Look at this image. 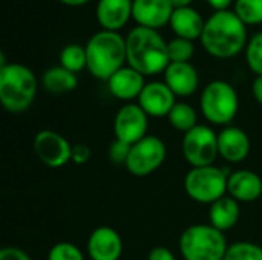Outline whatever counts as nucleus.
<instances>
[{"mask_svg": "<svg viewBox=\"0 0 262 260\" xmlns=\"http://www.w3.org/2000/svg\"><path fill=\"white\" fill-rule=\"evenodd\" d=\"M203 48L215 58L236 57L247 44V25L235 11H215L206 20L201 35Z\"/></svg>", "mask_w": 262, "mask_h": 260, "instance_id": "f257e3e1", "label": "nucleus"}, {"mask_svg": "<svg viewBox=\"0 0 262 260\" xmlns=\"http://www.w3.org/2000/svg\"><path fill=\"white\" fill-rule=\"evenodd\" d=\"M127 64L146 75L164 72L170 64L166 40L157 29L135 26L126 37Z\"/></svg>", "mask_w": 262, "mask_h": 260, "instance_id": "f03ea898", "label": "nucleus"}, {"mask_svg": "<svg viewBox=\"0 0 262 260\" xmlns=\"http://www.w3.org/2000/svg\"><path fill=\"white\" fill-rule=\"evenodd\" d=\"M88 70L98 80H109L127 61L126 38L114 31L94 34L86 44Z\"/></svg>", "mask_w": 262, "mask_h": 260, "instance_id": "7ed1b4c3", "label": "nucleus"}, {"mask_svg": "<svg viewBox=\"0 0 262 260\" xmlns=\"http://www.w3.org/2000/svg\"><path fill=\"white\" fill-rule=\"evenodd\" d=\"M37 97L34 72L20 63L0 66V103L11 113H21L31 107Z\"/></svg>", "mask_w": 262, "mask_h": 260, "instance_id": "20e7f679", "label": "nucleus"}, {"mask_svg": "<svg viewBox=\"0 0 262 260\" xmlns=\"http://www.w3.org/2000/svg\"><path fill=\"white\" fill-rule=\"evenodd\" d=\"M178 245L184 260H224L229 250L223 231L204 224L186 228Z\"/></svg>", "mask_w": 262, "mask_h": 260, "instance_id": "39448f33", "label": "nucleus"}, {"mask_svg": "<svg viewBox=\"0 0 262 260\" xmlns=\"http://www.w3.org/2000/svg\"><path fill=\"white\" fill-rule=\"evenodd\" d=\"M200 107L209 123L227 127L238 115L239 98L230 83L215 80L203 89Z\"/></svg>", "mask_w": 262, "mask_h": 260, "instance_id": "423d86ee", "label": "nucleus"}, {"mask_svg": "<svg viewBox=\"0 0 262 260\" xmlns=\"http://www.w3.org/2000/svg\"><path fill=\"white\" fill-rule=\"evenodd\" d=\"M229 170L216 166L192 167L184 178L187 196L198 204H213L227 193Z\"/></svg>", "mask_w": 262, "mask_h": 260, "instance_id": "0eeeda50", "label": "nucleus"}, {"mask_svg": "<svg viewBox=\"0 0 262 260\" xmlns=\"http://www.w3.org/2000/svg\"><path fill=\"white\" fill-rule=\"evenodd\" d=\"M183 155L192 167L213 166L220 156L218 152V133L209 126L198 124L190 132L184 133L183 138Z\"/></svg>", "mask_w": 262, "mask_h": 260, "instance_id": "6e6552de", "label": "nucleus"}, {"mask_svg": "<svg viewBox=\"0 0 262 260\" xmlns=\"http://www.w3.org/2000/svg\"><path fill=\"white\" fill-rule=\"evenodd\" d=\"M166 144L158 136L147 135L132 146L129 159L124 167L130 175L137 178H144L157 172L166 161Z\"/></svg>", "mask_w": 262, "mask_h": 260, "instance_id": "1a4fd4ad", "label": "nucleus"}, {"mask_svg": "<svg viewBox=\"0 0 262 260\" xmlns=\"http://www.w3.org/2000/svg\"><path fill=\"white\" fill-rule=\"evenodd\" d=\"M32 149L37 158L51 169L63 167L72 159L71 143L61 133L54 130L38 132L34 136Z\"/></svg>", "mask_w": 262, "mask_h": 260, "instance_id": "9d476101", "label": "nucleus"}, {"mask_svg": "<svg viewBox=\"0 0 262 260\" xmlns=\"http://www.w3.org/2000/svg\"><path fill=\"white\" fill-rule=\"evenodd\" d=\"M149 129V115L140 107V104L127 103L121 106L114 120V133L115 139L134 146L147 136Z\"/></svg>", "mask_w": 262, "mask_h": 260, "instance_id": "9b49d317", "label": "nucleus"}, {"mask_svg": "<svg viewBox=\"0 0 262 260\" xmlns=\"http://www.w3.org/2000/svg\"><path fill=\"white\" fill-rule=\"evenodd\" d=\"M175 93L164 81H150L146 83L141 95L138 97L140 107L154 118L169 116L170 110L177 104Z\"/></svg>", "mask_w": 262, "mask_h": 260, "instance_id": "f8f14e48", "label": "nucleus"}, {"mask_svg": "<svg viewBox=\"0 0 262 260\" xmlns=\"http://www.w3.org/2000/svg\"><path fill=\"white\" fill-rule=\"evenodd\" d=\"M123 239L111 227L95 228L88 239V256L91 260H120Z\"/></svg>", "mask_w": 262, "mask_h": 260, "instance_id": "ddd939ff", "label": "nucleus"}, {"mask_svg": "<svg viewBox=\"0 0 262 260\" xmlns=\"http://www.w3.org/2000/svg\"><path fill=\"white\" fill-rule=\"evenodd\" d=\"M173 9L169 0H134L132 17L138 26L158 29L170 23Z\"/></svg>", "mask_w": 262, "mask_h": 260, "instance_id": "4468645a", "label": "nucleus"}, {"mask_svg": "<svg viewBox=\"0 0 262 260\" xmlns=\"http://www.w3.org/2000/svg\"><path fill=\"white\" fill-rule=\"evenodd\" d=\"M252 149L249 135L235 126H227L218 133V152L220 156L232 164L243 162Z\"/></svg>", "mask_w": 262, "mask_h": 260, "instance_id": "2eb2a0df", "label": "nucleus"}, {"mask_svg": "<svg viewBox=\"0 0 262 260\" xmlns=\"http://www.w3.org/2000/svg\"><path fill=\"white\" fill-rule=\"evenodd\" d=\"M144 86H146L144 75L130 66H123L107 80L109 92L115 98L123 101H130L138 98Z\"/></svg>", "mask_w": 262, "mask_h": 260, "instance_id": "dca6fc26", "label": "nucleus"}, {"mask_svg": "<svg viewBox=\"0 0 262 260\" xmlns=\"http://www.w3.org/2000/svg\"><path fill=\"white\" fill-rule=\"evenodd\" d=\"M227 193L238 202H253L262 195L261 176L252 170L230 172L227 179Z\"/></svg>", "mask_w": 262, "mask_h": 260, "instance_id": "f3484780", "label": "nucleus"}, {"mask_svg": "<svg viewBox=\"0 0 262 260\" xmlns=\"http://www.w3.org/2000/svg\"><path fill=\"white\" fill-rule=\"evenodd\" d=\"M132 6L134 0H98L95 15L104 31L117 32L132 17Z\"/></svg>", "mask_w": 262, "mask_h": 260, "instance_id": "a211bd4d", "label": "nucleus"}, {"mask_svg": "<svg viewBox=\"0 0 262 260\" xmlns=\"http://www.w3.org/2000/svg\"><path fill=\"white\" fill-rule=\"evenodd\" d=\"M164 83L177 97H190L198 89L200 77L190 63H170L164 70Z\"/></svg>", "mask_w": 262, "mask_h": 260, "instance_id": "6ab92c4d", "label": "nucleus"}, {"mask_svg": "<svg viewBox=\"0 0 262 260\" xmlns=\"http://www.w3.org/2000/svg\"><path fill=\"white\" fill-rule=\"evenodd\" d=\"M169 25L172 31L177 34V37L193 41L196 38H201L206 20L201 17V14L196 9L186 6V8L173 9Z\"/></svg>", "mask_w": 262, "mask_h": 260, "instance_id": "aec40b11", "label": "nucleus"}, {"mask_svg": "<svg viewBox=\"0 0 262 260\" xmlns=\"http://www.w3.org/2000/svg\"><path fill=\"white\" fill-rule=\"evenodd\" d=\"M239 202L232 196H223L210 205L209 219L210 225L220 231H227L233 228L239 221Z\"/></svg>", "mask_w": 262, "mask_h": 260, "instance_id": "412c9836", "label": "nucleus"}, {"mask_svg": "<svg viewBox=\"0 0 262 260\" xmlns=\"http://www.w3.org/2000/svg\"><path fill=\"white\" fill-rule=\"evenodd\" d=\"M41 84L46 92L60 95L75 90L78 86V80L74 72L64 69L63 66H52L43 74Z\"/></svg>", "mask_w": 262, "mask_h": 260, "instance_id": "4be33fe9", "label": "nucleus"}, {"mask_svg": "<svg viewBox=\"0 0 262 260\" xmlns=\"http://www.w3.org/2000/svg\"><path fill=\"white\" fill-rule=\"evenodd\" d=\"M169 123L180 132H190L198 126V118L195 109L187 103H177L169 113Z\"/></svg>", "mask_w": 262, "mask_h": 260, "instance_id": "5701e85b", "label": "nucleus"}, {"mask_svg": "<svg viewBox=\"0 0 262 260\" xmlns=\"http://www.w3.org/2000/svg\"><path fill=\"white\" fill-rule=\"evenodd\" d=\"M60 66H63L64 69H68L74 74L83 70L88 66L86 48H83L81 44H77V43L64 46L60 52Z\"/></svg>", "mask_w": 262, "mask_h": 260, "instance_id": "b1692460", "label": "nucleus"}, {"mask_svg": "<svg viewBox=\"0 0 262 260\" xmlns=\"http://www.w3.org/2000/svg\"><path fill=\"white\" fill-rule=\"evenodd\" d=\"M233 11L246 25H262V0H235Z\"/></svg>", "mask_w": 262, "mask_h": 260, "instance_id": "393cba45", "label": "nucleus"}, {"mask_svg": "<svg viewBox=\"0 0 262 260\" xmlns=\"http://www.w3.org/2000/svg\"><path fill=\"white\" fill-rule=\"evenodd\" d=\"M224 260H262V247L253 242H235L229 245Z\"/></svg>", "mask_w": 262, "mask_h": 260, "instance_id": "a878e982", "label": "nucleus"}, {"mask_svg": "<svg viewBox=\"0 0 262 260\" xmlns=\"http://www.w3.org/2000/svg\"><path fill=\"white\" fill-rule=\"evenodd\" d=\"M167 49L170 63H189L195 54L193 41L181 37H175L173 40H170L167 43Z\"/></svg>", "mask_w": 262, "mask_h": 260, "instance_id": "bb28decb", "label": "nucleus"}, {"mask_svg": "<svg viewBox=\"0 0 262 260\" xmlns=\"http://www.w3.org/2000/svg\"><path fill=\"white\" fill-rule=\"evenodd\" d=\"M247 64L256 75H262V32L255 34L246 48Z\"/></svg>", "mask_w": 262, "mask_h": 260, "instance_id": "cd10ccee", "label": "nucleus"}, {"mask_svg": "<svg viewBox=\"0 0 262 260\" xmlns=\"http://www.w3.org/2000/svg\"><path fill=\"white\" fill-rule=\"evenodd\" d=\"M48 260H84V254L72 242H58L49 250Z\"/></svg>", "mask_w": 262, "mask_h": 260, "instance_id": "c85d7f7f", "label": "nucleus"}, {"mask_svg": "<svg viewBox=\"0 0 262 260\" xmlns=\"http://www.w3.org/2000/svg\"><path fill=\"white\" fill-rule=\"evenodd\" d=\"M130 149L132 146L127 144V143H123L120 139H115L111 146H109V159L117 164V166H126L127 159H129V155H130Z\"/></svg>", "mask_w": 262, "mask_h": 260, "instance_id": "c756f323", "label": "nucleus"}, {"mask_svg": "<svg viewBox=\"0 0 262 260\" xmlns=\"http://www.w3.org/2000/svg\"><path fill=\"white\" fill-rule=\"evenodd\" d=\"M92 156V152L89 149V146L86 144H74L72 146V159L77 166H83L86 162H89Z\"/></svg>", "mask_w": 262, "mask_h": 260, "instance_id": "7c9ffc66", "label": "nucleus"}, {"mask_svg": "<svg viewBox=\"0 0 262 260\" xmlns=\"http://www.w3.org/2000/svg\"><path fill=\"white\" fill-rule=\"evenodd\" d=\"M0 260H31V257L18 247H5L0 251Z\"/></svg>", "mask_w": 262, "mask_h": 260, "instance_id": "2f4dec72", "label": "nucleus"}, {"mask_svg": "<svg viewBox=\"0 0 262 260\" xmlns=\"http://www.w3.org/2000/svg\"><path fill=\"white\" fill-rule=\"evenodd\" d=\"M147 260H177V257L167 247H155L150 250Z\"/></svg>", "mask_w": 262, "mask_h": 260, "instance_id": "473e14b6", "label": "nucleus"}, {"mask_svg": "<svg viewBox=\"0 0 262 260\" xmlns=\"http://www.w3.org/2000/svg\"><path fill=\"white\" fill-rule=\"evenodd\" d=\"M252 92H253L255 100L262 106V75H256V78L253 80Z\"/></svg>", "mask_w": 262, "mask_h": 260, "instance_id": "72a5a7b5", "label": "nucleus"}, {"mask_svg": "<svg viewBox=\"0 0 262 260\" xmlns=\"http://www.w3.org/2000/svg\"><path fill=\"white\" fill-rule=\"evenodd\" d=\"M207 2L212 8H215V11H226L233 0H207Z\"/></svg>", "mask_w": 262, "mask_h": 260, "instance_id": "f704fd0d", "label": "nucleus"}, {"mask_svg": "<svg viewBox=\"0 0 262 260\" xmlns=\"http://www.w3.org/2000/svg\"><path fill=\"white\" fill-rule=\"evenodd\" d=\"M170 5L177 9V8H186V6H190V3L193 0H169Z\"/></svg>", "mask_w": 262, "mask_h": 260, "instance_id": "c9c22d12", "label": "nucleus"}, {"mask_svg": "<svg viewBox=\"0 0 262 260\" xmlns=\"http://www.w3.org/2000/svg\"><path fill=\"white\" fill-rule=\"evenodd\" d=\"M60 2L64 3V5H69V6H81V5H84V3H88L91 0H60Z\"/></svg>", "mask_w": 262, "mask_h": 260, "instance_id": "e433bc0d", "label": "nucleus"}]
</instances>
